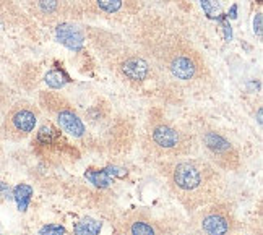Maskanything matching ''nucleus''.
<instances>
[{
  "instance_id": "f257e3e1",
  "label": "nucleus",
  "mask_w": 263,
  "mask_h": 235,
  "mask_svg": "<svg viewBox=\"0 0 263 235\" xmlns=\"http://www.w3.org/2000/svg\"><path fill=\"white\" fill-rule=\"evenodd\" d=\"M128 41L153 70L164 91L198 93L213 73L194 26L164 10H141L127 23Z\"/></svg>"
},
{
  "instance_id": "f03ea898",
  "label": "nucleus",
  "mask_w": 263,
  "mask_h": 235,
  "mask_svg": "<svg viewBox=\"0 0 263 235\" xmlns=\"http://www.w3.org/2000/svg\"><path fill=\"white\" fill-rule=\"evenodd\" d=\"M159 172L171 195L185 209L197 212L218 201L222 177L219 169L206 159L179 158L159 162Z\"/></svg>"
},
{
  "instance_id": "7ed1b4c3",
  "label": "nucleus",
  "mask_w": 263,
  "mask_h": 235,
  "mask_svg": "<svg viewBox=\"0 0 263 235\" xmlns=\"http://www.w3.org/2000/svg\"><path fill=\"white\" fill-rule=\"evenodd\" d=\"M83 31L85 39H88L95 47L106 67L125 83L138 86L153 80V70L149 64L138 54V50L130 44V41L127 43L114 33L93 26Z\"/></svg>"
},
{
  "instance_id": "20e7f679",
  "label": "nucleus",
  "mask_w": 263,
  "mask_h": 235,
  "mask_svg": "<svg viewBox=\"0 0 263 235\" xmlns=\"http://www.w3.org/2000/svg\"><path fill=\"white\" fill-rule=\"evenodd\" d=\"M141 146L146 156L159 162L187 158L195 148V136L163 112H149L141 131Z\"/></svg>"
},
{
  "instance_id": "39448f33",
  "label": "nucleus",
  "mask_w": 263,
  "mask_h": 235,
  "mask_svg": "<svg viewBox=\"0 0 263 235\" xmlns=\"http://www.w3.org/2000/svg\"><path fill=\"white\" fill-rule=\"evenodd\" d=\"M39 106H41L50 117H54L59 128L80 140L85 145V140L88 136V130L85 122L80 119L73 104L65 96L59 93H41L39 94Z\"/></svg>"
},
{
  "instance_id": "423d86ee",
  "label": "nucleus",
  "mask_w": 263,
  "mask_h": 235,
  "mask_svg": "<svg viewBox=\"0 0 263 235\" xmlns=\"http://www.w3.org/2000/svg\"><path fill=\"white\" fill-rule=\"evenodd\" d=\"M39 119V109L28 101L13 102L5 112L0 133L8 141H22L34 131Z\"/></svg>"
},
{
  "instance_id": "0eeeda50",
  "label": "nucleus",
  "mask_w": 263,
  "mask_h": 235,
  "mask_svg": "<svg viewBox=\"0 0 263 235\" xmlns=\"http://www.w3.org/2000/svg\"><path fill=\"white\" fill-rule=\"evenodd\" d=\"M200 143L203 148L206 161L219 170L234 172L240 167L242 161L236 146L216 130L200 131Z\"/></svg>"
},
{
  "instance_id": "6e6552de",
  "label": "nucleus",
  "mask_w": 263,
  "mask_h": 235,
  "mask_svg": "<svg viewBox=\"0 0 263 235\" xmlns=\"http://www.w3.org/2000/svg\"><path fill=\"white\" fill-rule=\"evenodd\" d=\"M198 232L201 235H231L237 227L234 209L228 203L215 201L195 212Z\"/></svg>"
},
{
  "instance_id": "1a4fd4ad",
  "label": "nucleus",
  "mask_w": 263,
  "mask_h": 235,
  "mask_svg": "<svg viewBox=\"0 0 263 235\" xmlns=\"http://www.w3.org/2000/svg\"><path fill=\"white\" fill-rule=\"evenodd\" d=\"M143 10L141 0H80V13L128 23Z\"/></svg>"
},
{
  "instance_id": "9d476101",
  "label": "nucleus",
  "mask_w": 263,
  "mask_h": 235,
  "mask_svg": "<svg viewBox=\"0 0 263 235\" xmlns=\"http://www.w3.org/2000/svg\"><path fill=\"white\" fill-rule=\"evenodd\" d=\"M29 13L43 23H64L72 18H82L80 0H26Z\"/></svg>"
},
{
  "instance_id": "9b49d317",
  "label": "nucleus",
  "mask_w": 263,
  "mask_h": 235,
  "mask_svg": "<svg viewBox=\"0 0 263 235\" xmlns=\"http://www.w3.org/2000/svg\"><path fill=\"white\" fill-rule=\"evenodd\" d=\"M124 227L130 235H179V230L169 222L155 219L146 211H135L124 221Z\"/></svg>"
},
{
  "instance_id": "f8f14e48",
  "label": "nucleus",
  "mask_w": 263,
  "mask_h": 235,
  "mask_svg": "<svg viewBox=\"0 0 263 235\" xmlns=\"http://www.w3.org/2000/svg\"><path fill=\"white\" fill-rule=\"evenodd\" d=\"M55 34L60 44L67 46L72 50H80L85 46V31L80 26H77L75 23H59L55 26Z\"/></svg>"
},
{
  "instance_id": "ddd939ff",
  "label": "nucleus",
  "mask_w": 263,
  "mask_h": 235,
  "mask_svg": "<svg viewBox=\"0 0 263 235\" xmlns=\"http://www.w3.org/2000/svg\"><path fill=\"white\" fill-rule=\"evenodd\" d=\"M124 170L122 169H117V167H107L103 170H93V172H88L86 173V179L93 183V185L99 187V188H106L112 183L114 177H120L124 175Z\"/></svg>"
},
{
  "instance_id": "4468645a",
  "label": "nucleus",
  "mask_w": 263,
  "mask_h": 235,
  "mask_svg": "<svg viewBox=\"0 0 263 235\" xmlns=\"http://www.w3.org/2000/svg\"><path fill=\"white\" fill-rule=\"evenodd\" d=\"M31 197H33V187L28 185V183H18L13 188V200L16 201V206L22 212L28 209Z\"/></svg>"
},
{
  "instance_id": "2eb2a0df",
  "label": "nucleus",
  "mask_w": 263,
  "mask_h": 235,
  "mask_svg": "<svg viewBox=\"0 0 263 235\" xmlns=\"http://www.w3.org/2000/svg\"><path fill=\"white\" fill-rule=\"evenodd\" d=\"M46 81V85L49 88H52V89H60V88H64L68 81H70V76L65 73L64 70H60V68H55V70H50L49 73L46 75L44 78Z\"/></svg>"
},
{
  "instance_id": "dca6fc26",
  "label": "nucleus",
  "mask_w": 263,
  "mask_h": 235,
  "mask_svg": "<svg viewBox=\"0 0 263 235\" xmlns=\"http://www.w3.org/2000/svg\"><path fill=\"white\" fill-rule=\"evenodd\" d=\"M101 222L91 218H85L75 226V235H98L101 232Z\"/></svg>"
},
{
  "instance_id": "f3484780",
  "label": "nucleus",
  "mask_w": 263,
  "mask_h": 235,
  "mask_svg": "<svg viewBox=\"0 0 263 235\" xmlns=\"http://www.w3.org/2000/svg\"><path fill=\"white\" fill-rule=\"evenodd\" d=\"M201 8L205 10L208 18H216L219 15V5L216 0H201Z\"/></svg>"
},
{
  "instance_id": "a211bd4d",
  "label": "nucleus",
  "mask_w": 263,
  "mask_h": 235,
  "mask_svg": "<svg viewBox=\"0 0 263 235\" xmlns=\"http://www.w3.org/2000/svg\"><path fill=\"white\" fill-rule=\"evenodd\" d=\"M41 235H67V230L59 226V224H47L41 230H39Z\"/></svg>"
},
{
  "instance_id": "6ab92c4d",
  "label": "nucleus",
  "mask_w": 263,
  "mask_h": 235,
  "mask_svg": "<svg viewBox=\"0 0 263 235\" xmlns=\"http://www.w3.org/2000/svg\"><path fill=\"white\" fill-rule=\"evenodd\" d=\"M10 106H12V104H10L8 91H7V88H5L2 83H0V114H4V112H7Z\"/></svg>"
},
{
  "instance_id": "aec40b11",
  "label": "nucleus",
  "mask_w": 263,
  "mask_h": 235,
  "mask_svg": "<svg viewBox=\"0 0 263 235\" xmlns=\"http://www.w3.org/2000/svg\"><path fill=\"white\" fill-rule=\"evenodd\" d=\"M254 31L261 36V13H257L255 15V19H254Z\"/></svg>"
},
{
  "instance_id": "412c9836",
  "label": "nucleus",
  "mask_w": 263,
  "mask_h": 235,
  "mask_svg": "<svg viewBox=\"0 0 263 235\" xmlns=\"http://www.w3.org/2000/svg\"><path fill=\"white\" fill-rule=\"evenodd\" d=\"M10 187H8V183L2 182L0 180V197H10Z\"/></svg>"
},
{
  "instance_id": "4be33fe9",
  "label": "nucleus",
  "mask_w": 263,
  "mask_h": 235,
  "mask_svg": "<svg viewBox=\"0 0 263 235\" xmlns=\"http://www.w3.org/2000/svg\"><path fill=\"white\" fill-rule=\"evenodd\" d=\"M237 5H232V8H231V12H229V18H232V19H234V18H237Z\"/></svg>"
},
{
  "instance_id": "5701e85b",
  "label": "nucleus",
  "mask_w": 263,
  "mask_h": 235,
  "mask_svg": "<svg viewBox=\"0 0 263 235\" xmlns=\"http://www.w3.org/2000/svg\"><path fill=\"white\" fill-rule=\"evenodd\" d=\"M171 2L179 4V7H180V8H185V0H171Z\"/></svg>"
}]
</instances>
